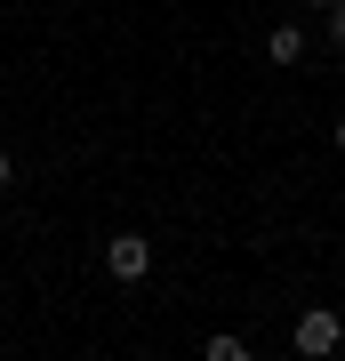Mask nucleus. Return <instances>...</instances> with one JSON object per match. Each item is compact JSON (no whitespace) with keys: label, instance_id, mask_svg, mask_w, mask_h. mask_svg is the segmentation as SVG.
Instances as JSON below:
<instances>
[{"label":"nucleus","instance_id":"obj_1","mask_svg":"<svg viewBox=\"0 0 345 361\" xmlns=\"http://www.w3.org/2000/svg\"><path fill=\"white\" fill-rule=\"evenodd\" d=\"M289 345L305 353V361H321V353H337V345H345V322H337L329 305H305V313H297V329H289Z\"/></svg>","mask_w":345,"mask_h":361},{"label":"nucleus","instance_id":"obj_2","mask_svg":"<svg viewBox=\"0 0 345 361\" xmlns=\"http://www.w3.org/2000/svg\"><path fill=\"white\" fill-rule=\"evenodd\" d=\"M104 265H113V281H145L153 273V241L145 233H113L104 241Z\"/></svg>","mask_w":345,"mask_h":361},{"label":"nucleus","instance_id":"obj_3","mask_svg":"<svg viewBox=\"0 0 345 361\" xmlns=\"http://www.w3.org/2000/svg\"><path fill=\"white\" fill-rule=\"evenodd\" d=\"M265 56H273V65H297V56H305V32H297V25H282V32L265 40Z\"/></svg>","mask_w":345,"mask_h":361},{"label":"nucleus","instance_id":"obj_4","mask_svg":"<svg viewBox=\"0 0 345 361\" xmlns=\"http://www.w3.org/2000/svg\"><path fill=\"white\" fill-rule=\"evenodd\" d=\"M209 361H249V337H233V329H217V337H209Z\"/></svg>","mask_w":345,"mask_h":361},{"label":"nucleus","instance_id":"obj_5","mask_svg":"<svg viewBox=\"0 0 345 361\" xmlns=\"http://www.w3.org/2000/svg\"><path fill=\"white\" fill-rule=\"evenodd\" d=\"M329 40L345 49V0H329Z\"/></svg>","mask_w":345,"mask_h":361},{"label":"nucleus","instance_id":"obj_6","mask_svg":"<svg viewBox=\"0 0 345 361\" xmlns=\"http://www.w3.org/2000/svg\"><path fill=\"white\" fill-rule=\"evenodd\" d=\"M8 177H16V161H8V153H0V193H8Z\"/></svg>","mask_w":345,"mask_h":361},{"label":"nucleus","instance_id":"obj_7","mask_svg":"<svg viewBox=\"0 0 345 361\" xmlns=\"http://www.w3.org/2000/svg\"><path fill=\"white\" fill-rule=\"evenodd\" d=\"M337 153H345V113H337Z\"/></svg>","mask_w":345,"mask_h":361},{"label":"nucleus","instance_id":"obj_8","mask_svg":"<svg viewBox=\"0 0 345 361\" xmlns=\"http://www.w3.org/2000/svg\"><path fill=\"white\" fill-rule=\"evenodd\" d=\"M305 8H329V0H305Z\"/></svg>","mask_w":345,"mask_h":361}]
</instances>
